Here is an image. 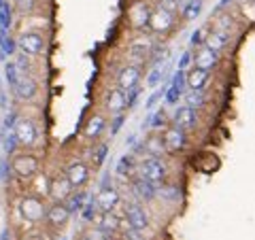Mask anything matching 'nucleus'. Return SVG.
I'll list each match as a JSON object with an SVG mask.
<instances>
[{"label": "nucleus", "instance_id": "nucleus-14", "mask_svg": "<svg viewBox=\"0 0 255 240\" xmlns=\"http://www.w3.org/2000/svg\"><path fill=\"white\" fill-rule=\"evenodd\" d=\"M185 70H179L177 68V73L172 75V81L166 85V90H164V98L168 105H177V102L183 98V94H185Z\"/></svg>", "mask_w": 255, "mask_h": 240}, {"label": "nucleus", "instance_id": "nucleus-51", "mask_svg": "<svg viewBox=\"0 0 255 240\" xmlns=\"http://www.w3.org/2000/svg\"><path fill=\"white\" fill-rule=\"evenodd\" d=\"M21 240H47V236L43 234V232H30V234H26Z\"/></svg>", "mask_w": 255, "mask_h": 240}, {"label": "nucleus", "instance_id": "nucleus-55", "mask_svg": "<svg viewBox=\"0 0 255 240\" xmlns=\"http://www.w3.org/2000/svg\"><path fill=\"white\" fill-rule=\"evenodd\" d=\"M62 240H66V238H62Z\"/></svg>", "mask_w": 255, "mask_h": 240}, {"label": "nucleus", "instance_id": "nucleus-8", "mask_svg": "<svg viewBox=\"0 0 255 240\" xmlns=\"http://www.w3.org/2000/svg\"><path fill=\"white\" fill-rule=\"evenodd\" d=\"M13 134H15V140H17L19 147H32L38 138L36 125H34V121H30V119H15Z\"/></svg>", "mask_w": 255, "mask_h": 240}, {"label": "nucleus", "instance_id": "nucleus-21", "mask_svg": "<svg viewBox=\"0 0 255 240\" xmlns=\"http://www.w3.org/2000/svg\"><path fill=\"white\" fill-rule=\"evenodd\" d=\"M211 81V73L209 70H202V68H196L191 66L185 70V85L189 90H204Z\"/></svg>", "mask_w": 255, "mask_h": 240}, {"label": "nucleus", "instance_id": "nucleus-6", "mask_svg": "<svg viewBox=\"0 0 255 240\" xmlns=\"http://www.w3.org/2000/svg\"><path fill=\"white\" fill-rule=\"evenodd\" d=\"M96 206H98V213H115L122 206V194H119V189L113 185L100 187L98 196H96Z\"/></svg>", "mask_w": 255, "mask_h": 240}, {"label": "nucleus", "instance_id": "nucleus-50", "mask_svg": "<svg viewBox=\"0 0 255 240\" xmlns=\"http://www.w3.org/2000/svg\"><path fill=\"white\" fill-rule=\"evenodd\" d=\"M9 174H11V166L6 159H0V181H6L9 179Z\"/></svg>", "mask_w": 255, "mask_h": 240}, {"label": "nucleus", "instance_id": "nucleus-49", "mask_svg": "<svg viewBox=\"0 0 255 240\" xmlns=\"http://www.w3.org/2000/svg\"><path fill=\"white\" fill-rule=\"evenodd\" d=\"M164 90H166V87H162V90H155V94H153V96H151V98L147 100V105H145V107H147L149 111H153V107H155V102L164 98Z\"/></svg>", "mask_w": 255, "mask_h": 240}, {"label": "nucleus", "instance_id": "nucleus-34", "mask_svg": "<svg viewBox=\"0 0 255 240\" xmlns=\"http://www.w3.org/2000/svg\"><path fill=\"white\" fill-rule=\"evenodd\" d=\"M81 219L83 221H87V223H92L94 219H96V215H98V206H96V198H92V196H87V200H85V204H83V209H81Z\"/></svg>", "mask_w": 255, "mask_h": 240}, {"label": "nucleus", "instance_id": "nucleus-37", "mask_svg": "<svg viewBox=\"0 0 255 240\" xmlns=\"http://www.w3.org/2000/svg\"><path fill=\"white\" fill-rule=\"evenodd\" d=\"M17 140H15V134H13V127H6V132L2 136V149L6 151L9 155H13L15 151H17Z\"/></svg>", "mask_w": 255, "mask_h": 240}, {"label": "nucleus", "instance_id": "nucleus-30", "mask_svg": "<svg viewBox=\"0 0 255 240\" xmlns=\"http://www.w3.org/2000/svg\"><path fill=\"white\" fill-rule=\"evenodd\" d=\"M166 64H168V60H162V62L151 64V70H149V75H147V85L149 87H157L159 85V81H162L164 75H166Z\"/></svg>", "mask_w": 255, "mask_h": 240}, {"label": "nucleus", "instance_id": "nucleus-22", "mask_svg": "<svg viewBox=\"0 0 255 240\" xmlns=\"http://www.w3.org/2000/svg\"><path fill=\"white\" fill-rule=\"evenodd\" d=\"M105 107L111 115H119L126 111V92L119 90V87H113L109 90L105 96Z\"/></svg>", "mask_w": 255, "mask_h": 240}, {"label": "nucleus", "instance_id": "nucleus-24", "mask_svg": "<svg viewBox=\"0 0 255 240\" xmlns=\"http://www.w3.org/2000/svg\"><path fill=\"white\" fill-rule=\"evenodd\" d=\"M204 6V0H181V17L183 21H194L196 17H200Z\"/></svg>", "mask_w": 255, "mask_h": 240}, {"label": "nucleus", "instance_id": "nucleus-41", "mask_svg": "<svg viewBox=\"0 0 255 240\" xmlns=\"http://www.w3.org/2000/svg\"><path fill=\"white\" fill-rule=\"evenodd\" d=\"M206 34H209V26H202V28H198L194 34H191V38H189V45L191 47H202L204 45V41H206Z\"/></svg>", "mask_w": 255, "mask_h": 240}, {"label": "nucleus", "instance_id": "nucleus-27", "mask_svg": "<svg viewBox=\"0 0 255 240\" xmlns=\"http://www.w3.org/2000/svg\"><path fill=\"white\" fill-rule=\"evenodd\" d=\"M142 151H145L147 155L159 157V155H164L168 149H166L164 140H162V134H153V136H149V138L142 142Z\"/></svg>", "mask_w": 255, "mask_h": 240}, {"label": "nucleus", "instance_id": "nucleus-53", "mask_svg": "<svg viewBox=\"0 0 255 240\" xmlns=\"http://www.w3.org/2000/svg\"><path fill=\"white\" fill-rule=\"evenodd\" d=\"M0 240H9V234H6V232H4V234H2V238H0Z\"/></svg>", "mask_w": 255, "mask_h": 240}, {"label": "nucleus", "instance_id": "nucleus-15", "mask_svg": "<svg viewBox=\"0 0 255 240\" xmlns=\"http://www.w3.org/2000/svg\"><path fill=\"white\" fill-rule=\"evenodd\" d=\"M162 140L168 151H185L187 149V132L179 130L177 125H170V127H164V134H162Z\"/></svg>", "mask_w": 255, "mask_h": 240}, {"label": "nucleus", "instance_id": "nucleus-12", "mask_svg": "<svg viewBox=\"0 0 255 240\" xmlns=\"http://www.w3.org/2000/svg\"><path fill=\"white\" fill-rule=\"evenodd\" d=\"M70 219V213L66 211V206H64V202H51L49 206H47V213H45V223L49 226L51 230H62L64 226L68 223Z\"/></svg>", "mask_w": 255, "mask_h": 240}, {"label": "nucleus", "instance_id": "nucleus-18", "mask_svg": "<svg viewBox=\"0 0 255 240\" xmlns=\"http://www.w3.org/2000/svg\"><path fill=\"white\" fill-rule=\"evenodd\" d=\"M66 179L70 181V185H73V189H79L83 187L87 181H90V168H87L85 162H73L68 168H66Z\"/></svg>", "mask_w": 255, "mask_h": 240}, {"label": "nucleus", "instance_id": "nucleus-25", "mask_svg": "<svg viewBox=\"0 0 255 240\" xmlns=\"http://www.w3.org/2000/svg\"><path fill=\"white\" fill-rule=\"evenodd\" d=\"M105 127H107V119L102 117V115H92L90 119H87V123L83 127V136L85 138H98V136L105 132Z\"/></svg>", "mask_w": 255, "mask_h": 240}, {"label": "nucleus", "instance_id": "nucleus-7", "mask_svg": "<svg viewBox=\"0 0 255 240\" xmlns=\"http://www.w3.org/2000/svg\"><path fill=\"white\" fill-rule=\"evenodd\" d=\"M219 62H221V55L217 51H213L211 47H198L196 51H191V66H196V68H202V70H209V73H213L215 68L219 66Z\"/></svg>", "mask_w": 255, "mask_h": 240}, {"label": "nucleus", "instance_id": "nucleus-44", "mask_svg": "<svg viewBox=\"0 0 255 240\" xmlns=\"http://www.w3.org/2000/svg\"><path fill=\"white\" fill-rule=\"evenodd\" d=\"M13 4L19 13H32L34 11V0H13Z\"/></svg>", "mask_w": 255, "mask_h": 240}, {"label": "nucleus", "instance_id": "nucleus-32", "mask_svg": "<svg viewBox=\"0 0 255 240\" xmlns=\"http://www.w3.org/2000/svg\"><path fill=\"white\" fill-rule=\"evenodd\" d=\"M145 127H149V130H164L166 127V111H164V107H159L155 113H151L147 117Z\"/></svg>", "mask_w": 255, "mask_h": 240}, {"label": "nucleus", "instance_id": "nucleus-31", "mask_svg": "<svg viewBox=\"0 0 255 240\" xmlns=\"http://www.w3.org/2000/svg\"><path fill=\"white\" fill-rule=\"evenodd\" d=\"M11 26H13V6L4 0V2L0 4V30H2L4 34H9Z\"/></svg>", "mask_w": 255, "mask_h": 240}, {"label": "nucleus", "instance_id": "nucleus-45", "mask_svg": "<svg viewBox=\"0 0 255 240\" xmlns=\"http://www.w3.org/2000/svg\"><path fill=\"white\" fill-rule=\"evenodd\" d=\"M122 238L124 240H145V232H136L132 228H124L122 230Z\"/></svg>", "mask_w": 255, "mask_h": 240}, {"label": "nucleus", "instance_id": "nucleus-38", "mask_svg": "<svg viewBox=\"0 0 255 240\" xmlns=\"http://www.w3.org/2000/svg\"><path fill=\"white\" fill-rule=\"evenodd\" d=\"M140 94H142V85L140 83L130 87V90H126V109H134V107H136Z\"/></svg>", "mask_w": 255, "mask_h": 240}, {"label": "nucleus", "instance_id": "nucleus-43", "mask_svg": "<svg viewBox=\"0 0 255 240\" xmlns=\"http://www.w3.org/2000/svg\"><path fill=\"white\" fill-rule=\"evenodd\" d=\"M0 45H2V53L4 55H13L15 49H17V41H13V38L6 36V34H4L2 41H0Z\"/></svg>", "mask_w": 255, "mask_h": 240}, {"label": "nucleus", "instance_id": "nucleus-2", "mask_svg": "<svg viewBox=\"0 0 255 240\" xmlns=\"http://www.w3.org/2000/svg\"><path fill=\"white\" fill-rule=\"evenodd\" d=\"M45 213H47V204L41 200V196H23L21 202H19V217L26 221V223H41L45 219Z\"/></svg>", "mask_w": 255, "mask_h": 240}, {"label": "nucleus", "instance_id": "nucleus-19", "mask_svg": "<svg viewBox=\"0 0 255 240\" xmlns=\"http://www.w3.org/2000/svg\"><path fill=\"white\" fill-rule=\"evenodd\" d=\"M13 94L17 96L19 100H23V102L32 100V98H34V96L38 94V83H36V79L32 77V75H19V81H17V85H15Z\"/></svg>", "mask_w": 255, "mask_h": 240}, {"label": "nucleus", "instance_id": "nucleus-40", "mask_svg": "<svg viewBox=\"0 0 255 240\" xmlns=\"http://www.w3.org/2000/svg\"><path fill=\"white\" fill-rule=\"evenodd\" d=\"M107 153H109V145H107V142H102V145H98V147L94 149V155H92V164H94V168H100L102 164H105Z\"/></svg>", "mask_w": 255, "mask_h": 240}, {"label": "nucleus", "instance_id": "nucleus-36", "mask_svg": "<svg viewBox=\"0 0 255 240\" xmlns=\"http://www.w3.org/2000/svg\"><path fill=\"white\" fill-rule=\"evenodd\" d=\"M4 77H6V83H9L11 90H15V85L19 81V70L15 66V62H6L4 64Z\"/></svg>", "mask_w": 255, "mask_h": 240}, {"label": "nucleus", "instance_id": "nucleus-11", "mask_svg": "<svg viewBox=\"0 0 255 240\" xmlns=\"http://www.w3.org/2000/svg\"><path fill=\"white\" fill-rule=\"evenodd\" d=\"M70 194H73V185H70V181L66 179L64 172L49 179V191H47V196H49L53 202H66Z\"/></svg>", "mask_w": 255, "mask_h": 240}, {"label": "nucleus", "instance_id": "nucleus-35", "mask_svg": "<svg viewBox=\"0 0 255 240\" xmlns=\"http://www.w3.org/2000/svg\"><path fill=\"white\" fill-rule=\"evenodd\" d=\"M155 198H162V200H168V202H177L179 200V189L174 185H159L157 187V196Z\"/></svg>", "mask_w": 255, "mask_h": 240}, {"label": "nucleus", "instance_id": "nucleus-16", "mask_svg": "<svg viewBox=\"0 0 255 240\" xmlns=\"http://www.w3.org/2000/svg\"><path fill=\"white\" fill-rule=\"evenodd\" d=\"M130 189L134 194V200H138V202H151V200H155V196H157V185H153V183L136 177V174L132 177Z\"/></svg>", "mask_w": 255, "mask_h": 240}, {"label": "nucleus", "instance_id": "nucleus-9", "mask_svg": "<svg viewBox=\"0 0 255 240\" xmlns=\"http://www.w3.org/2000/svg\"><path fill=\"white\" fill-rule=\"evenodd\" d=\"M174 26V13L166 11V9H153L149 15V23L147 28L151 32H155V34H166V32H170Z\"/></svg>", "mask_w": 255, "mask_h": 240}, {"label": "nucleus", "instance_id": "nucleus-46", "mask_svg": "<svg viewBox=\"0 0 255 240\" xmlns=\"http://www.w3.org/2000/svg\"><path fill=\"white\" fill-rule=\"evenodd\" d=\"M126 121V115L119 113V115H113V119H111V136H115L119 130H122V125Z\"/></svg>", "mask_w": 255, "mask_h": 240}, {"label": "nucleus", "instance_id": "nucleus-13", "mask_svg": "<svg viewBox=\"0 0 255 240\" xmlns=\"http://www.w3.org/2000/svg\"><path fill=\"white\" fill-rule=\"evenodd\" d=\"M172 125H177L183 132L194 130V127L198 125V111L187 107V105L177 107L174 109V115H172Z\"/></svg>", "mask_w": 255, "mask_h": 240}, {"label": "nucleus", "instance_id": "nucleus-5", "mask_svg": "<svg viewBox=\"0 0 255 240\" xmlns=\"http://www.w3.org/2000/svg\"><path fill=\"white\" fill-rule=\"evenodd\" d=\"M94 223V228H98L102 234H107L109 238H113L117 232H122L124 228H128V223L126 219L122 217H117L115 213H98L96 215V219L92 221Z\"/></svg>", "mask_w": 255, "mask_h": 240}, {"label": "nucleus", "instance_id": "nucleus-47", "mask_svg": "<svg viewBox=\"0 0 255 240\" xmlns=\"http://www.w3.org/2000/svg\"><path fill=\"white\" fill-rule=\"evenodd\" d=\"M179 4H181V0H157L159 9H166V11H170V13H177L179 11Z\"/></svg>", "mask_w": 255, "mask_h": 240}, {"label": "nucleus", "instance_id": "nucleus-39", "mask_svg": "<svg viewBox=\"0 0 255 240\" xmlns=\"http://www.w3.org/2000/svg\"><path fill=\"white\" fill-rule=\"evenodd\" d=\"M34 191L38 196H47V191H49V177H47V174H34Z\"/></svg>", "mask_w": 255, "mask_h": 240}, {"label": "nucleus", "instance_id": "nucleus-33", "mask_svg": "<svg viewBox=\"0 0 255 240\" xmlns=\"http://www.w3.org/2000/svg\"><path fill=\"white\" fill-rule=\"evenodd\" d=\"M232 26H234V19L230 13H217L213 17V30H221V32H230L232 34Z\"/></svg>", "mask_w": 255, "mask_h": 240}, {"label": "nucleus", "instance_id": "nucleus-28", "mask_svg": "<svg viewBox=\"0 0 255 240\" xmlns=\"http://www.w3.org/2000/svg\"><path fill=\"white\" fill-rule=\"evenodd\" d=\"M183 100H185V105L191 107V109H202L206 107V102H209V96H206L204 90H189L183 94Z\"/></svg>", "mask_w": 255, "mask_h": 240}, {"label": "nucleus", "instance_id": "nucleus-17", "mask_svg": "<svg viewBox=\"0 0 255 240\" xmlns=\"http://www.w3.org/2000/svg\"><path fill=\"white\" fill-rule=\"evenodd\" d=\"M142 77V68L140 66H132V64H126V66L117 73V87L119 90H130V87L138 85Z\"/></svg>", "mask_w": 255, "mask_h": 240}, {"label": "nucleus", "instance_id": "nucleus-1", "mask_svg": "<svg viewBox=\"0 0 255 240\" xmlns=\"http://www.w3.org/2000/svg\"><path fill=\"white\" fill-rule=\"evenodd\" d=\"M136 177L145 179L153 185H164L166 183V177H168V170H166L164 162L159 157H153V155H145L136 164Z\"/></svg>", "mask_w": 255, "mask_h": 240}, {"label": "nucleus", "instance_id": "nucleus-54", "mask_svg": "<svg viewBox=\"0 0 255 240\" xmlns=\"http://www.w3.org/2000/svg\"><path fill=\"white\" fill-rule=\"evenodd\" d=\"M2 2H4V0H0V4H2Z\"/></svg>", "mask_w": 255, "mask_h": 240}, {"label": "nucleus", "instance_id": "nucleus-48", "mask_svg": "<svg viewBox=\"0 0 255 240\" xmlns=\"http://www.w3.org/2000/svg\"><path fill=\"white\" fill-rule=\"evenodd\" d=\"M191 66V49H187V51H183V55H181V60H179V70H187Z\"/></svg>", "mask_w": 255, "mask_h": 240}, {"label": "nucleus", "instance_id": "nucleus-10", "mask_svg": "<svg viewBox=\"0 0 255 240\" xmlns=\"http://www.w3.org/2000/svg\"><path fill=\"white\" fill-rule=\"evenodd\" d=\"M17 47L23 55H41L45 51V38L38 32H21L17 38Z\"/></svg>", "mask_w": 255, "mask_h": 240}, {"label": "nucleus", "instance_id": "nucleus-42", "mask_svg": "<svg viewBox=\"0 0 255 240\" xmlns=\"http://www.w3.org/2000/svg\"><path fill=\"white\" fill-rule=\"evenodd\" d=\"M81 240H111V238H109L107 234H102L98 228H90V230H85V232H83Z\"/></svg>", "mask_w": 255, "mask_h": 240}, {"label": "nucleus", "instance_id": "nucleus-3", "mask_svg": "<svg viewBox=\"0 0 255 240\" xmlns=\"http://www.w3.org/2000/svg\"><path fill=\"white\" fill-rule=\"evenodd\" d=\"M124 219L128 223V228L136 230V232H147L149 230V213L138 200H130L124 206Z\"/></svg>", "mask_w": 255, "mask_h": 240}, {"label": "nucleus", "instance_id": "nucleus-20", "mask_svg": "<svg viewBox=\"0 0 255 240\" xmlns=\"http://www.w3.org/2000/svg\"><path fill=\"white\" fill-rule=\"evenodd\" d=\"M149 15H151V6L145 2H136L130 9V13H128V21H130V26L134 30H142L149 23Z\"/></svg>", "mask_w": 255, "mask_h": 240}, {"label": "nucleus", "instance_id": "nucleus-52", "mask_svg": "<svg viewBox=\"0 0 255 240\" xmlns=\"http://www.w3.org/2000/svg\"><path fill=\"white\" fill-rule=\"evenodd\" d=\"M232 2V0H219V4H217V11H221V9H226V6Z\"/></svg>", "mask_w": 255, "mask_h": 240}, {"label": "nucleus", "instance_id": "nucleus-29", "mask_svg": "<svg viewBox=\"0 0 255 240\" xmlns=\"http://www.w3.org/2000/svg\"><path fill=\"white\" fill-rule=\"evenodd\" d=\"M85 200H87V191H77V194H70V196H68V200L64 202V206H66V211L70 213V217L81 213Z\"/></svg>", "mask_w": 255, "mask_h": 240}, {"label": "nucleus", "instance_id": "nucleus-23", "mask_svg": "<svg viewBox=\"0 0 255 240\" xmlns=\"http://www.w3.org/2000/svg\"><path fill=\"white\" fill-rule=\"evenodd\" d=\"M230 41H232V34L230 32H221V30H209V34H206V41L204 45L211 47L213 51L221 53L226 47L230 45Z\"/></svg>", "mask_w": 255, "mask_h": 240}, {"label": "nucleus", "instance_id": "nucleus-26", "mask_svg": "<svg viewBox=\"0 0 255 240\" xmlns=\"http://www.w3.org/2000/svg\"><path fill=\"white\" fill-rule=\"evenodd\" d=\"M136 157H134L132 153H128V155H122L119 157V162H117V168H115V172H117V177H122V179H130L136 174Z\"/></svg>", "mask_w": 255, "mask_h": 240}, {"label": "nucleus", "instance_id": "nucleus-4", "mask_svg": "<svg viewBox=\"0 0 255 240\" xmlns=\"http://www.w3.org/2000/svg\"><path fill=\"white\" fill-rule=\"evenodd\" d=\"M9 166H11V172L15 177L26 181V179H32L38 172L41 162H38V157L32 155V153H13V159H11Z\"/></svg>", "mask_w": 255, "mask_h": 240}]
</instances>
